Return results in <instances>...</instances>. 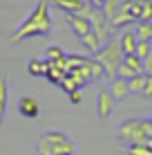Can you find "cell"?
Segmentation results:
<instances>
[{"mask_svg":"<svg viewBox=\"0 0 152 155\" xmlns=\"http://www.w3.org/2000/svg\"><path fill=\"white\" fill-rule=\"evenodd\" d=\"M145 146H148L150 151H152V137H148V140H145Z\"/></svg>","mask_w":152,"mask_h":155,"instance_id":"obj_30","label":"cell"},{"mask_svg":"<svg viewBox=\"0 0 152 155\" xmlns=\"http://www.w3.org/2000/svg\"><path fill=\"white\" fill-rule=\"evenodd\" d=\"M123 63H125V65H130L132 70H137L139 74L143 72V61H141V58H139L137 54H130V56H125V58H123Z\"/></svg>","mask_w":152,"mask_h":155,"instance_id":"obj_22","label":"cell"},{"mask_svg":"<svg viewBox=\"0 0 152 155\" xmlns=\"http://www.w3.org/2000/svg\"><path fill=\"white\" fill-rule=\"evenodd\" d=\"M114 97H112V92L110 90L103 88L101 92H98V101H96V108H98V117L101 119H107L110 115H112V110H114Z\"/></svg>","mask_w":152,"mask_h":155,"instance_id":"obj_7","label":"cell"},{"mask_svg":"<svg viewBox=\"0 0 152 155\" xmlns=\"http://www.w3.org/2000/svg\"><path fill=\"white\" fill-rule=\"evenodd\" d=\"M137 38L152 43V23H137Z\"/></svg>","mask_w":152,"mask_h":155,"instance_id":"obj_17","label":"cell"},{"mask_svg":"<svg viewBox=\"0 0 152 155\" xmlns=\"http://www.w3.org/2000/svg\"><path fill=\"white\" fill-rule=\"evenodd\" d=\"M119 41H121V47H123V54L125 56L137 54V45H139L137 29H128V27H125L121 34H119Z\"/></svg>","mask_w":152,"mask_h":155,"instance_id":"obj_8","label":"cell"},{"mask_svg":"<svg viewBox=\"0 0 152 155\" xmlns=\"http://www.w3.org/2000/svg\"><path fill=\"white\" fill-rule=\"evenodd\" d=\"M132 2H152V0H132Z\"/></svg>","mask_w":152,"mask_h":155,"instance_id":"obj_31","label":"cell"},{"mask_svg":"<svg viewBox=\"0 0 152 155\" xmlns=\"http://www.w3.org/2000/svg\"><path fill=\"white\" fill-rule=\"evenodd\" d=\"M128 153L130 155H152V151L145 144H137V146H128Z\"/></svg>","mask_w":152,"mask_h":155,"instance_id":"obj_24","label":"cell"},{"mask_svg":"<svg viewBox=\"0 0 152 155\" xmlns=\"http://www.w3.org/2000/svg\"><path fill=\"white\" fill-rule=\"evenodd\" d=\"M27 70L31 77H47V70H49V63L40 61V58H31L27 63Z\"/></svg>","mask_w":152,"mask_h":155,"instance_id":"obj_12","label":"cell"},{"mask_svg":"<svg viewBox=\"0 0 152 155\" xmlns=\"http://www.w3.org/2000/svg\"><path fill=\"white\" fill-rule=\"evenodd\" d=\"M143 94H145V97H152V74H148V85H145Z\"/></svg>","mask_w":152,"mask_h":155,"instance_id":"obj_28","label":"cell"},{"mask_svg":"<svg viewBox=\"0 0 152 155\" xmlns=\"http://www.w3.org/2000/svg\"><path fill=\"white\" fill-rule=\"evenodd\" d=\"M70 101H72V104H81V101H83V92H81V90L70 92Z\"/></svg>","mask_w":152,"mask_h":155,"instance_id":"obj_26","label":"cell"},{"mask_svg":"<svg viewBox=\"0 0 152 155\" xmlns=\"http://www.w3.org/2000/svg\"><path fill=\"white\" fill-rule=\"evenodd\" d=\"M152 54V43L150 41H139V45H137V56L141 58V61H145Z\"/></svg>","mask_w":152,"mask_h":155,"instance_id":"obj_21","label":"cell"},{"mask_svg":"<svg viewBox=\"0 0 152 155\" xmlns=\"http://www.w3.org/2000/svg\"><path fill=\"white\" fill-rule=\"evenodd\" d=\"M90 23H92V31L98 36L101 45H105V43L112 38V23H110V18L103 14V9H98V7L90 9Z\"/></svg>","mask_w":152,"mask_h":155,"instance_id":"obj_5","label":"cell"},{"mask_svg":"<svg viewBox=\"0 0 152 155\" xmlns=\"http://www.w3.org/2000/svg\"><path fill=\"white\" fill-rule=\"evenodd\" d=\"M119 140H121L123 144H128V146H137V144H145V133L143 128H141V119H128L123 121L121 126H119L116 130Z\"/></svg>","mask_w":152,"mask_h":155,"instance_id":"obj_4","label":"cell"},{"mask_svg":"<svg viewBox=\"0 0 152 155\" xmlns=\"http://www.w3.org/2000/svg\"><path fill=\"white\" fill-rule=\"evenodd\" d=\"M67 25H70V29L74 31L78 38H85V36L92 31L90 18H83V16H76V14H70V16H67Z\"/></svg>","mask_w":152,"mask_h":155,"instance_id":"obj_6","label":"cell"},{"mask_svg":"<svg viewBox=\"0 0 152 155\" xmlns=\"http://www.w3.org/2000/svg\"><path fill=\"white\" fill-rule=\"evenodd\" d=\"M60 88H63V90H65V92H67V94H70V92H74V90H83V85H81V83H78V81H76V79H74V77H72V74H65V79H63V83H60Z\"/></svg>","mask_w":152,"mask_h":155,"instance_id":"obj_19","label":"cell"},{"mask_svg":"<svg viewBox=\"0 0 152 155\" xmlns=\"http://www.w3.org/2000/svg\"><path fill=\"white\" fill-rule=\"evenodd\" d=\"M38 155H74V144L65 133L58 130H47L38 137Z\"/></svg>","mask_w":152,"mask_h":155,"instance_id":"obj_3","label":"cell"},{"mask_svg":"<svg viewBox=\"0 0 152 155\" xmlns=\"http://www.w3.org/2000/svg\"><path fill=\"white\" fill-rule=\"evenodd\" d=\"M143 72H145V74H152V54L143 61Z\"/></svg>","mask_w":152,"mask_h":155,"instance_id":"obj_27","label":"cell"},{"mask_svg":"<svg viewBox=\"0 0 152 155\" xmlns=\"http://www.w3.org/2000/svg\"><path fill=\"white\" fill-rule=\"evenodd\" d=\"M18 113L25 117V119H36L40 113V106L34 97H23L18 101Z\"/></svg>","mask_w":152,"mask_h":155,"instance_id":"obj_9","label":"cell"},{"mask_svg":"<svg viewBox=\"0 0 152 155\" xmlns=\"http://www.w3.org/2000/svg\"><path fill=\"white\" fill-rule=\"evenodd\" d=\"M83 41V45L87 47V52H92V54H98V52H101V41H98V36L94 34V31H90V34L85 36V38H81Z\"/></svg>","mask_w":152,"mask_h":155,"instance_id":"obj_13","label":"cell"},{"mask_svg":"<svg viewBox=\"0 0 152 155\" xmlns=\"http://www.w3.org/2000/svg\"><path fill=\"white\" fill-rule=\"evenodd\" d=\"M0 124H2V113H0Z\"/></svg>","mask_w":152,"mask_h":155,"instance_id":"obj_32","label":"cell"},{"mask_svg":"<svg viewBox=\"0 0 152 155\" xmlns=\"http://www.w3.org/2000/svg\"><path fill=\"white\" fill-rule=\"evenodd\" d=\"M85 63H87L85 56H81V54H67V72H70V70H78V68H83Z\"/></svg>","mask_w":152,"mask_h":155,"instance_id":"obj_18","label":"cell"},{"mask_svg":"<svg viewBox=\"0 0 152 155\" xmlns=\"http://www.w3.org/2000/svg\"><path fill=\"white\" fill-rule=\"evenodd\" d=\"M141 128H143L145 137H152V119H141Z\"/></svg>","mask_w":152,"mask_h":155,"instance_id":"obj_25","label":"cell"},{"mask_svg":"<svg viewBox=\"0 0 152 155\" xmlns=\"http://www.w3.org/2000/svg\"><path fill=\"white\" fill-rule=\"evenodd\" d=\"M54 29V20L49 16V0H38L29 16L18 25V29L11 34V43H20L34 38V36H47Z\"/></svg>","mask_w":152,"mask_h":155,"instance_id":"obj_1","label":"cell"},{"mask_svg":"<svg viewBox=\"0 0 152 155\" xmlns=\"http://www.w3.org/2000/svg\"><path fill=\"white\" fill-rule=\"evenodd\" d=\"M7 99H9V85H7V77L0 74V113L5 115L7 110Z\"/></svg>","mask_w":152,"mask_h":155,"instance_id":"obj_16","label":"cell"},{"mask_svg":"<svg viewBox=\"0 0 152 155\" xmlns=\"http://www.w3.org/2000/svg\"><path fill=\"white\" fill-rule=\"evenodd\" d=\"M98 63L103 65V70H105V77L112 81V79L119 77V68L123 65V47H121V41H119V36H114V38H110L105 45L101 47V52L98 54H94Z\"/></svg>","mask_w":152,"mask_h":155,"instance_id":"obj_2","label":"cell"},{"mask_svg":"<svg viewBox=\"0 0 152 155\" xmlns=\"http://www.w3.org/2000/svg\"><path fill=\"white\" fill-rule=\"evenodd\" d=\"M107 0H87V5H92V7H98V9H103V5H105Z\"/></svg>","mask_w":152,"mask_h":155,"instance_id":"obj_29","label":"cell"},{"mask_svg":"<svg viewBox=\"0 0 152 155\" xmlns=\"http://www.w3.org/2000/svg\"><path fill=\"white\" fill-rule=\"evenodd\" d=\"M90 74H92V83L105 77V70H103V65L96 61V58H90Z\"/></svg>","mask_w":152,"mask_h":155,"instance_id":"obj_20","label":"cell"},{"mask_svg":"<svg viewBox=\"0 0 152 155\" xmlns=\"http://www.w3.org/2000/svg\"><path fill=\"white\" fill-rule=\"evenodd\" d=\"M51 5L60 7L67 16H70V14H78L83 7H85V2H83V0H51Z\"/></svg>","mask_w":152,"mask_h":155,"instance_id":"obj_11","label":"cell"},{"mask_svg":"<svg viewBox=\"0 0 152 155\" xmlns=\"http://www.w3.org/2000/svg\"><path fill=\"white\" fill-rule=\"evenodd\" d=\"M107 90L112 92L114 101H123V99L130 94V83L125 81V79L116 77V79H112V81H110V88H107Z\"/></svg>","mask_w":152,"mask_h":155,"instance_id":"obj_10","label":"cell"},{"mask_svg":"<svg viewBox=\"0 0 152 155\" xmlns=\"http://www.w3.org/2000/svg\"><path fill=\"white\" fill-rule=\"evenodd\" d=\"M130 92H143L145 90V85H148V74H137L134 79H130Z\"/></svg>","mask_w":152,"mask_h":155,"instance_id":"obj_15","label":"cell"},{"mask_svg":"<svg viewBox=\"0 0 152 155\" xmlns=\"http://www.w3.org/2000/svg\"><path fill=\"white\" fill-rule=\"evenodd\" d=\"M65 70L58 65H54V63H49V70H47V79H49L51 83H56V85H60L63 83V79H65Z\"/></svg>","mask_w":152,"mask_h":155,"instance_id":"obj_14","label":"cell"},{"mask_svg":"<svg viewBox=\"0 0 152 155\" xmlns=\"http://www.w3.org/2000/svg\"><path fill=\"white\" fill-rule=\"evenodd\" d=\"M137 70H132V68H130V65H125V63H123V65L121 68H119V77H121V79H125V81H130V79H134V77H137ZM141 74H143V72H141Z\"/></svg>","mask_w":152,"mask_h":155,"instance_id":"obj_23","label":"cell"}]
</instances>
